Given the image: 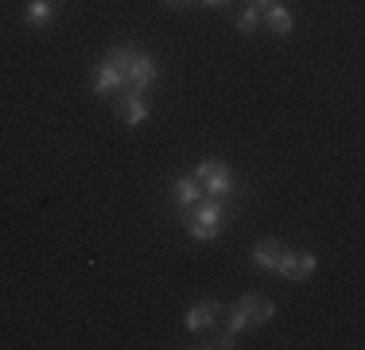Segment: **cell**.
<instances>
[{"label":"cell","mask_w":365,"mask_h":350,"mask_svg":"<svg viewBox=\"0 0 365 350\" xmlns=\"http://www.w3.org/2000/svg\"><path fill=\"white\" fill-rule=\"evenodd\" d=\"M195 179L202 183V191L206 195H214V199H233V191H237V183H233V168L225 160H202L195 168Z\"/></svg>","instance_id":"277c9868"},{"label":"cell","mask_w":365,"mask_h":350,"mask_svg":"<svg viewBox=\"0 0 365 350\" xmlns=\"http://www.w3.org/2000/svg\"><path fill=\"white\" fill-rule=\"evenodd\" d=\"M163 4H168L171 12H182V8H190V4H195V0H163Z\"/></svg>","instance_id":"2e32d148"},{"label":"cell","mask_w":365,"mask_h":350,"mask_svg":"<svg viewBox=\"0 0 365 350\" xmlns=\"http://www.w3.org/2000/svg\"><path fill=\"white\" fill-rule=\"evenodd\" d=\"M249 257H253L257 269H264V273H276V265H280V257H284V245L276 241V238H260L253 249H249Z\"/></svg>","instance_id":"30bf717a"},{"label":"cell","mask_w":365,"mask_h":350,"mask_svg":"<svg viewBox=\"0 0 365 350\" xmlns=\"http://www.w3.org/2000/svg\"><path fill=\"white\" fill-rule=\"evenodd\" d=\"M202 8H230V0H198Z\"/></svg>","instance_id":"e0dca14e"},{"label":"cell","mask_w":365,"mask_h":350,"mask_svg":"<svg viewBox=\"0 0 365 350\" xmlns=\"http://www.w3.org/2000/svg\"><path fill=\"white\" fill-rule=\"evenodd\" d=\"M133 51H136V43H120V47H113V51L101 55L98 74L90 78V90L98 94V98H109V94L120 90V82H125V66H128V59H133Z\"/></svg>","instance_id":"7a4b0ae2"},{"label":"cell","mask_w":365,"mask_h":350,"mask_svg":"<svg viewBox=\"0 0 365 350\" xmlns=\"http://www.w3.org/2000/svg\"><path fill=\"white\" fill-rule=\"evenodd\" d=\"M222 311H225V304H218V300H198V304H190L187 308V315H182V327L187 331H210L214 323L222 319Z\"/></svg>","instance_id":"8992f818"},{"label":"cell","mask_w":365,"mask_h":350,"mask_svg":"<svg viewBox=\"0 0 365 350\" xmlns=\"http://www.w3.org/2000/svg\"><path fill=\"white\" fill-rule=\"evenodd\" d=\"M225 218H230V199L202 195L195 206H190V218H182V222H187V234L195 241H214V238H222Z\"/></svg>","instance_id":"6da1fadb"},{"label":"cell","mask_w":365,"mask_h":350,"mask_svg":"<svg viewBox=\"0 0 365 350\" xmlns=\"http://www.w3.org/2000/svg\"><path fill=\"white\" fill-rule=\"evenodd\" d=\"M257 28H260V8H257V4L241 8V12H237V31H241V35H253Z\"/></svg>","instance_id":"4fadbf2b"},{"label":"cell","mask_w":365,"mask_h":350,"mask_svg":"<svg viewBox=\"0 0 365 350\" xmlns=\"http://www.w3.org/2000/svg\"><path fill=\"white\" fill-rule=\"evenodd\" d=\"M253 4H257V8H268V4H276V0H253Z\"/></svg>","instance_id":"ac0fdd59"},{"label":"cell","mask_w":365,"mask_h":350,"mask_svg":"<svg viewBox=\"0 0 365 350\" xmlns=\"http://www.w3.org/2000/svg\"><path fill=\"white\" fill-rule=\"evenodd\" d=\"M257 300H260L257 292H245V296H237V304H230V308L222 311L225 319H230V327H225L230 335H241V331L253 327V308H257Z\"/></svg>","instance_id":"52a82bcc"},{"label":"cell","mask_w":365,"mask_h":350,"mask_svg":"<svg viewBox=\"0 0 365 350\" xmlns=\"http://www.w3.org/2000/svg\"><path fill=\"white\" fill-rule=\"evenodd\" d=\"M260 20L268 24V31H272V35H280V39H284V35H292V28H295V16H292L284 4H268V8H260Z\"/></svg>","instance_id":"8fae6325"},{"label":"cell","mask_w":365,"mask_h":350,"mask_svg":"<svg viewBox=\"0 0 365 350\" xmlns=\"http://www.w3.org/2000/svg\"><path fill=\"white\" fill-rule=\"evenodd\" d=\"M24 20H28L31 28H47V24L55 20V0H28V4H24Z\"/></svg>","instance_id":"7c38bea8"},{"label":"cell","mask_w":365,"mask_h":350,"mask_svg":"<svg viewBox=\"0 0 365 350\" xmlns=\"http://www.w3.org/2000/svg\"><path fill=\"white\" fill-rule=\"evenodd\" d=\"M315 269H319V257H315V253L288 249V245H284V257H280V265H276V273H280L284 280H292V284H299V280H307Z\"/></svg>","instance_id":"5b68a950"},{"label":"cell","mask_w":365,"mask_h":350,"mask_svg":"<svg viewBox=\"0 0 365 350\" xmlns=\"http://www.w3.org/2000/svg\"><path fill=\"white\" fill-rule=\"evenodd\" d=\"M202 195H206V191H202V183H198L195 175H179V179L171 183V203H175L179 210H190Z\"/></svg>","instance_id":"9c48e42d"},{"label":"cell","mask_w":365,"mask_h":350,"mask_svg":"<svg viewBox=\"0 0 365 350\" xmlns=\"http://www.w3.org/2000/svg\"><path fill=\"white\" fill-rule=\"evenodd\" d=\"M198 346H222V350H233V346H237V335H230V331H222V335L206 339V343H198Z\"/></svg>","instance_id":"9a60e30c"},{"label":"cell","mask_w":365,"mask_h":350,"mask_svg":"<svg viewBox=\"0 0 365 350\" xmlns=\"http://www.w3.org/2000/svg\"><path fill=\"white\" fill-rule=\"evenodd\" d=\"M272 315H276V304L260 296L257 308H253V327H264V323H272Z\"/></svg>","instance_id":"5bb4252c"},{"label":"cell","mask_w":365,"mask_h":350,"mask_svg":"<svg viewBox=\"0 0 365 350\" xmlns=\"http://www.w3.org/2000/svg\"><path fill=\"white\" fill-rule=\"evenodd\" d=\"M155 78H160V59H155L152 51L136 47L133 59H128V66H125V82H120L117 94H144Z\"/></svg>","instance_id":"3957f363"},{"label":"cell","mask_w":365,"mask_h":350,"mask_svg":"<svg viewBox=\"0 0 365 350\" xmlns=\"http://www.w3.org/2000/svg\"><path fill=\"white\" fill-rule=\"evenodd\" d=\"M148 113H152V105H148L144 94H117V117L128 129H140L148 121Z\"/></svg>","instance_id":"ba28073f"}]
</instances>
